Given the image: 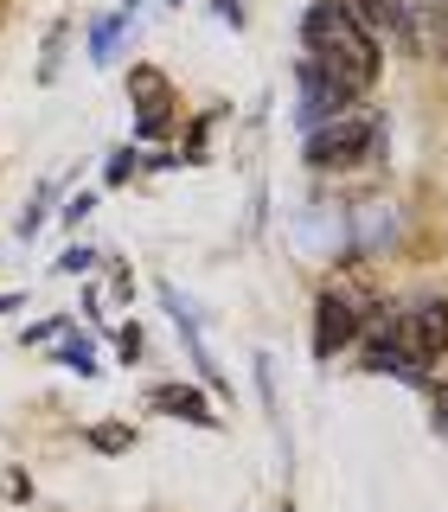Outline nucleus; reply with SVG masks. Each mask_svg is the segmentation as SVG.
I'll use <instances>...</instances> for the list:
<instances>
[{"label": "nucleus", "mask_w": 448, "mask_h": 512, "mask_svg": "<svg viewBox=\"0 0 448 512\" xmlns=\"http://www.w3.org/2000/svg\"><path fill=\"white\" fill-rule=\"evenodd\" d=\"M301 58H308L320 77H333L352 103H359V96L378 84V71H384L378 39L352 20L340 0H314V7L301 13Z\"/></svg>", "instance_id": "f257e3e1"}, {"label": "nucleus", "mask_w": 448, "mask_h": 512, "mask_svg": "<svg viewBox=\"0 0 448 512\" xmlns=\"http://www.w3.org/2000/svg\"><path fill=\"white\" fill-rule=\"evenodd\" d=\"M384 154V116L365 103H352L340 122L314 128V135H301V160H308L314 173H352L365 167V160Z\"/></svg>", "instance_id": "f03ea898"}, {"label": "nucleus", "mask_w": 448, "mask_h": 512, "mask_svg": "<svg viewBox=\"0 0 448 512\" xmlns=\"http://www.w3.org/2000/svg\"><path fill=\"white\" fill-rule=\"evenodd\" d=\"M372 327L397 346V359H410L416 372L429 378V365L448 352V295H416V301H397L391 314H378Z\"/></svg>", "instance_id": "7ed1b4c3"}, {"label": "nucleus", "mask_w": 448, "mask_h": 512, "mask_svg": "<svg viewBox=\"0 0 448 512\" xmlns=\"http://www.w3.org/2000/svg\"><path fill=\"white\" fill-rule=\"evenodd\" d=\"M365 320H372V301L359 295V288L333 282L314 295V359H340V352L365 333Z\"/></svg>", "instance_id": "20e7f679"}, {"label": "nucleus", "mask_w": 448, "mask_h": 512, "mask_svg": "<svg viewBox=\"0 0 448 512\" xmlns=\"http://www.w3.org/2000/svg\"><path fill=\"white\" fill-rule=\"evenodd\" d=\"M352 109V96L333 84V77H320L308 58L295 64V122H301V135H314V128H327V122H340Z\"/></svg>", "instance_id": "39448f33"}, {"label": "nucleus", "mask_w": 448, "mask_h": 512, "mask_svg": "<svg viewBox=\"0 0 448 512\" xmlns=\"http://www.w3.org/2000/svg\"><path fill=\"white\" fill-rule=\"evenodd\" d=\"M128 96H135V135H160V128L173 122V84L154 64H135V71H128Z\"/></svg>", "instance_id": "423d86ee"}, {"label": "nucleus", "mask_w": 448, "mask_h": 512, "mask_svg": "<svg viewBox=\"0 0 448 512\" xmlns=\"http://www.w3.org/2000/svg\"><path fill=\"white\" fill-rule=\"evenodd\" d=\"M148 404H154L160 416H180V423H199V429H218V423H224V416L212 410V397L192 391V384H154Z\"/></svg>", "instance_id": "0eeeda50"}, {"label": "nucleus", "mask_w": 448, "mask_h": 512, "mask_svg": "<svg viewBox=\"0 0 448 512\" xmlns=\"http://www.w3.org/2000/svg\"><path fill=\"white\" fill-rule=\"evenodd\" d=\"M340 7L372 32V39L378 32H404V0H340Z\"/></svg>", "instance_id": "6e6552de"}, {"label": "nucleus", "mask_w": 448, "mask_h": 512, "mask_svg": "<svg viewBox=\"0 0 448 512\" xmlns=\"http://www.w3.org/2000/svg\"><path fill=\"white\" fill-rule=\"evenodd\" d=\"M58 365H64V372L96 378V346L84 340V333H64V340H58Z\"/></svg>", "instance_id": "1a4fd4ad"}, {"label": "nucleus", "mask_w": 448, "mask_h": 512, "mask_svg": "<svg viewBox=\"0 0 448 512\" xmlns=\"http://www.w3.org/2000/svg\"><path fill=\"white\" fill-rule=\"evenodd\" d=\"M90 448H103V455H128V448H135V429H122V423H96V429H90Z\"/></svg>", "instance_id": "9d476101"}, {"label": "nucleus", "mask_w": 448, "mask_h": 512, "mask_svg": "<svg viewBox=\"0 0 448 512\" xmlns=\"http://www.w3.org/2000/svg\"><path fill=\"white\" fill-rule=\"evenodd\" d=\"M116 32H122V13H116V20H96V26H90V58H109Z\"/></svg>", "instance_id": "9b49d317"}, {"label": "nucleus", "mask_w": 448, "mask_h": 512, "mask_svg": "<svg viewBox=\"0 0 448 512\" xmlns=\"http://www.w3.org/2000/svg\"><path fill=\"white\" fill-rule=\"evenodd\" d=\"M90 263H96V250H90V244H71V250L58 256V269H64V276H84Z\"/></svg>", "instance_id": "f8f14e48"}, {"label": "nucleus", "mask_w": 448, "mask_h": 512, "mask_svg": "<svg viewBox=\"0 0 448 512\" xmlns=\"http://www.w3.org/2000/svg\"><path fill=\"white\" fill-rule=\"evenodd\" d=\"M116 346H122V359H128V365H141V352H148L141 327H122V333H116Z\"/></svg>", "instance_id": "ddd939ff"}, {"label": "nucleus", "mask_w": 448, "mask_h": 512, "mask_svg": "<svg viewBox=\"0 0 448 512\" xmlns=\"http://www.w3.org/2000/svg\"><path fill=\"white\" fill-rule=\"evenodd\" d=\"M39 224H45V192H39V199H32L26 212H20V237H32V231H39Z\"/></svg>", "instance_id": "4468645a"}, {"label": "nucleus", "mask_w": 448, "mask_h": 512, "mask_svg": "<svg viewBox=\"0 0 448 512\" xmlns=\"http://www.w3.org/2000/svg\"><path fill=\"white\" fill-rule=\"evenodd\" d=\"M128 173H135V154H128V148H116V154H109V180H128Z\"/></svg>", "instance_id": "2eb2a0df"}, {"label": "nucleus", "mask_w": 448, "mask_h": 512, "mask_svg": "<svg viewBox=\"0 0 448 512\" xmlns=\"http://www.w3.org/2000/svg\"><path fill=\"white\" fill-rule=\"evenodd\" d=\"M90 205H96V199H90V192H77V199H71V205H64V218H71V224H77V218H90Z\"/></svg>", "instance_id": "dca6fc26"}, {"label": "nucleus", "mask_w": 448, "mask_h": 512, "mask_svg": "<svg viewBox=\"0 0 448 512\" xmlns=\"http://www.w3.org/2000/svg\"><path fill=\"white\" fill-rule=\"evenodd\" d=\"M218 20H231V26H244V0H218Z\"/></svg>", "instance_id": "f3484780"}, {"label": "nucleus", "mask_w": 448, "mask_h": 512, "mask_svg": "<svg viewBox=\"0 0 448 512\" xmlns=\"http://www.w3.org/2000/svg\"><path fill=\"white\" fill-rule=\"evenodd\" d=\"M436 429H442V436H448V384H442V391H436Z\"/></svg>", "instance_id": "a211bd4d"}, {"label": "nucleus", "mask_w": 448, "mask_h": 512, "mask_svg": "<svg viewBox=\"0 0 448 512\" xmlns=\"http://www.w3.org/2000/svg\"><path fill=\"white\" fill-rule=\"evenodd\" d=\"M282 512H295V506H282Z\"/></svg>", "instance_id": "6ab92c4d"}]
</instances>
